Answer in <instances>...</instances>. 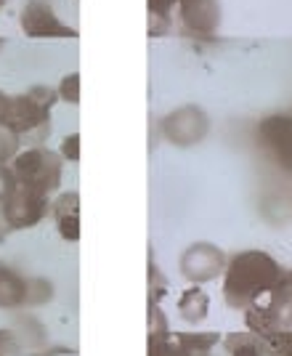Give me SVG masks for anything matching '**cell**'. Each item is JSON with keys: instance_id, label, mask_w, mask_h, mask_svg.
Returning <instances> with one entry per match:
<instances>
[{"instance_id": "cell-1", "label": "cell", "mask_w": 292, "mask_h": 356, "mask_svg": "<svg viewBox=\"0 0 292 356\" xmlns=\"http://www.w3.org/2000/svg\"><path fill=\"white\" fill-rule=\"evenodd\" d=\"M16 176L22 178V184H27V189L45 192V189L56 186L58 160L48 152H27L16 163Z\"/></svg>"}, {"instance_id": "cell-2", "label": "cell", "mask_w": 292, "mask_h": 356, "mask_svg": "<svg viewBox=\"0 0 292 356\" xmlns=\"http://www.w3.org/2000/svg\"><path fill=\"white\" fill-rule=\"evenodd\" d=\"M45 213V200L35 189H19L6 197L3 221L8 226H32Z\"/></svg>"}, {"instance_id": "cell-3", "label": "cell", "mask_w": 292, "mask_h": 356, "mask_svg": "<svg viewBox=\"0 0 292 356\" xmlns=\"http://www.w3.org/2000/svg\"><path fill=\"white\" fill-rule=\"evenodd\" d=\"M24 30L29 35H70V30H64L40 3H32L24 11Z\"/></svg>"}, {"instance_id": "cell-4", "label": "cell", "mask_w": 292, "mask_h": 356, "mask_svg": "<svg viewBox=\"0 0 292 356\" xmlns=\"http://www.w3.org/2000/svg\"><path fill=\"white\" fill-rule=\"evenodd\" d=\"M24 300V284L16 280L11 271L0 268V309H11Z\"/></svg>"}, {"instance_id": "cell-5", "label": "cell", "mask_w": 292, "mask_h": 356, "mask_svg": "<svg viewBox=\"0 0 292 356\" xmlns=\"http://www.w3.org/2000/svg\"><path fill=\"white\" fill-rule=\"evenodd\" d=\"M74 208H77V197L70 194V197H61L56 208L58 216V229L67 239H77V216H74Z\"/></svg>"}, {"instance_id": "cell-6", "label": "cell", "mask_w": 292, "mask_h": 356, "mask_svg": "<svg viewBox=\"0 0 292 356\" xmlns=\"http://www.w3.org/2000/svg\"><path fill=\"white\" fill-rule=\"evenodd\" d=\"M14 152H16L14 131H11L8 125H3V122H0V163H3V160H8Z\"/></svg>"}, {"instance_id": "cell-7", "label": "cell", "mask_w": 292, "mask_h": 356, "mask_svg": "<svg viewBox=\"0 0 292 356\" xmlns=\"http://www.w3.org/2000/svg\"><path fill=\"white\" fill-rule=\"evenodd\" d=\"M61 90H64V99L74 102V99H77V77H70V80H64Z\"/></svg>"}, {"instance_id": "cell-8", "label": "cell", "mask_w": 292, "mask_h": 356, "mask_svg": "<svg viewBox=\"0 0 292 356\" xmlns=\"http://www.w3.org/2000/svg\"><path fill=\"white\" fill-rule=\"evenodd\" d=\"M8 194H11V176L0 168V200H6Z\"/></svg>"}, {"instance_id": "cell-9", "label": "cell", "mask_w": 292, "mask_h": 356, "mask_svg": "<svg viewBox=\"0 0 292 356\" xmlns=\"http://www.w3.org/2000/svg\"><path fill=\"white\" fill-rule=\"evenodd\" d=\"M64 154L70 160H77V136H72L70 141H64Z\"/></svg>"}, {"instance_id": "cell-10", "label": "cell", "mask_w": 292, "mask_h": 356, "mask_svg": "<svg viewBox=\"0 0 292 356\" xmlns=\"http://www.w3.org/2000/svg\"><path fill=\"white\" fill-rule=\"evenodd\" d=\"M6 106H8V102H6V96L0 93V122H3V115H6Z\"/></svg>"}, {"instance_id": "cell-11", "label": "cell", "mask_w": 292, "mask_h": 356, "mask_svg": "<svg viewBox=\"0 0 292 356\" xmlns=\"http://www.w3.org/2000/svg\"><path fill=\"white\" fill-rule=\"evenodd\" d=\"M3 3H6V0H0V6H3Z\"/></svg>"}]
</instances>
